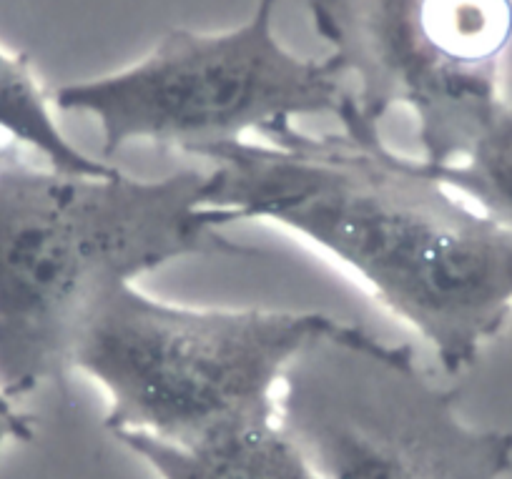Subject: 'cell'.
Masks as SVG:
<instances>
[{
    "instance_id": "1",
    "label": "cell",
    "mask_w": 512,
    "mask_h": 479,
    "mask_svg": "<svg viewBox=\"0 0 512 479\" xmlns=\"http://www.w3.org/2000/svg\"><path fill=\"white\" fill-rule=\"evenodd\" d=\"M334 116L339 133L279 121L264 143L196 148L214 164L206 206L226 224L274 221L317 244L460 374L512 314V229L392 151L352 93Z\"/></svg>"
},
{
    "instance_id": "2",
    "label": "cell",
    "mask_w": 512,
    "mask_h": 479,
    "mask_svg": "<svg viewBox=\"0 0 512 479\" xmlns=\"http://www.w3.org/2000/svg\"><path fill=\"white\" fill-rule=\"evenodd\" d=\"M201 171L144 181L71 176L0 151V392L53 382L63 394L86 314L113 284L186 256H246L221 234Z\"/></svg>"
},
{
    "instance_id": "3",
    "label": "cell",
    "mask_w": 512,
    "mask_h": 479,
    "mask_svg": "<svg viewBox=\"0 0 512 479\" xmlns=\"http://www.w3.org/2000/svg\"><path fill=\"white\" fill-rule=\"evenodd\" d=\"M344 324L319 311L186 309L123 281L86 314L71 369L106 389V429L194 444L279 419L284 369Z\"/></svg>"
},
{
    "instance_id": "4",
    "label": "cell",
    "mask_w": 512,
    "mask_h": 479,
    "mask_svg": "<svg viewBox=\"0 0 512 479\" xmlns=\"http://www.w3.org/2000/svg\"><path fill=\"white\" fill-rule=\"evenodd\" d=\"M460 392L430 382L410 344L359 324L317 339L279 384V424L319 479H502L512 432L472 427Z\"/></svg>"
},
{
    "instance_id": "5",
    "label": "cell",
    "mask_w": 512,
    "mask_h": 479,
    "mask_svg": "<svg viewBox=\"0 0 512 479\" xmlns=\"http://www.w3.org/2000/svg\"><path fill=\"white\" fill-rule=\"evenodd\" d=\"M279 0H256L239 28L196 33L171 28L134 66L93 81L68 83L53 103L91 113L103 133V156L131 141L186 153L214 143L262 136L279 121L337 113L349 96L327 61L302 58L274 33Z\"/></svg>"
},
{
    "instance_id": "6",
    "label": "cell",
    "mask_w": 512,
    "mask_h": 479,
    "mask_svg": "<svg viewBox=\"0 0 512 479\" xmlns=\"http://www.w3.org/2000/svg\"><path fill=\"white\" fill-rule=\"evenodd\" d=\"M309 13L329 63L357 78L362 116L415 113L427 164H457L505 103L512 0H309Z\"/></svg>"
},
{
    "instance_id": "7",
    "label": "cell",
    "mask_w": 512,
    "mask_h": 479,
    "mask_svg": "<svg viewBox=\"0 0 512 479\" xmlns=\"http://www.w3.org/2000/svg\"><path fill=\"white\" fill-rule=\"evenodd\" d=\"M159 479H319L279 419L231 424L194 444L146 432H113Z\"/></svg>"
},
{
    "instance_id": "8",
    "label": "cell",
    "mask_w": 512,
    "mask_h": 479,
    "mask_svg": "<svg viewBox=\"0 0 512 479\" xmlns=\"http://www.w3.org/2000/svg\"><path fill=\"white\" fill-rule=\"evenodd\" d=\"M0 131L13 143L33 148L48 161V169L71 176H111L118 171L106 161H96L73 146L58 128L48 106L46 91L33 73L26 53H8L0 48Z\"/></svg>"
},
{
    "instance_id": "9",
    "label": "cell",
    "mask_w": 512,
    "mask_h": 479,
    "mask_svg": "<svg viewBox=\"0 0 512 479\" xmlns=\"http://www.w3.org/2000/svg\"><path fill=\"white\" fill-rule=\"evenodd\" d=\"M425 174L467 196L482 214L512 229V106L502 103L485 131L457 164L437 166L417 158Z\"/></svg>"
},
{
    "instance_id": "10",
    "label": "cell",
    "mask_w": 512,
    "mask_h": 479,
    "mask_svg": "<svg viewBox=\"0 0 512 479\" xmlns=\"http://www.w3.org/2000/svg\"><path fill=\"white\" fill-rule=\"evenodd\" d=\"M36 439V422L31 414L21 412L11 397L0 392V452L8 442H33Z\"/></svg>"
},
{
    "instance_id": "11",
    "label": "cell",
    "mask_w": 512,
    "mask_h": 479,
    "mask_svg": "<svg viewBox=\"0 0 512 479\" xmlns=\"http://www.w3.org/2000/svg\"><path fill=\"white\" fill-rule=\"evenodd\" d=\"M3 146H6V143H0V151H3Z\"/></svg>"
}]
</instances>
